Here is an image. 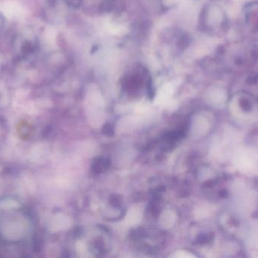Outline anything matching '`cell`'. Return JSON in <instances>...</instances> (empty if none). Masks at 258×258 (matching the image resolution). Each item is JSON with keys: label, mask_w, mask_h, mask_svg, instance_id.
I'll return each mask as SVG.
<instances>
[{"label": "cell", "mask_w": 258, "mask_h": 258, "mask_svg": "<svg viewBox=\"0 0 258 258\" xmlns=\"http://www.w3.org/2000/svg\"><path fill=\"white\" fill-rule=\"evenodd\" d=\"M30 231L31 221L21 211H6L0 215V236L5 241H23Z\"/></svg>", "instance_id": "obj_1"}]
</instances>
